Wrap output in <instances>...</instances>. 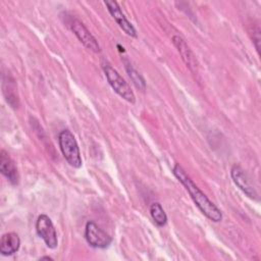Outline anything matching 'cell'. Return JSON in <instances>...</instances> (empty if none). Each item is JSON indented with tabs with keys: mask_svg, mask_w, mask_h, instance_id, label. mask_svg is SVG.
Masks as SVG:
<instances>
[{
	"mask_svg": "<svg viewBox=\"0 0 261 261\" xmlns=\"http://www.w3.org/2000/svg\"><path fill=\"white\" fill-rule=\"evenodd\" d=\"M172 172L174 176L180 181L188 193L190 194L192 200L199 208V210L210 220L214 222H219L222 219L221 211L207 198V196L196 186V184L192 180V178L187 174L185 169L176 163L173 166Z\"/></svg>",
	"mask_w": 261,
	"mask_h": 261,
	"instance_id": "1",
	"label": "cell"
},
{
	"mask_svg": "<svg viewBox=\"0 0 261 261\" xmlns=\"http://www.w3.org/2000/svg\"><path fill=\"white\" fill-rule=\"evenodd\" d=\"M58 143L62 155L67 163L74 168H80L82 166V157L79 145L72 133L68 129L60 132L58 136Z\"/></svg>",
	"mask_w": 261,
	"mask_h": 261,
	"instance_id": "2",
	"label": "cell"
},
{
	"mask_svg": "<svg viewBox=\"0 0 261 261\" xmlns=\"http://www.w3.org/2000/svg\"><path fill=\"white\" fill-rule=\"evenodd\" d=\"M103 70L108 84L114 90V92L125 101L134 104L136 101L135 94L122 76L108 63L103 64Z\"/></svg>",
	"mask_w": 261,
	"mask_h": 261,
	"instance_id": "3",
	"label": "cell"
},
{
	"mask_svg": "<svg viewBox=\"0 0 261 261\" xmlns=\"http://www.w3.org/2000/svg\"><path fill=\"white\" fill-rule=\"evenodd\" d=\"M66 23L86 48H88L89 50L95 53H98L101 51V48L97 40L94 38V36L89 32V30L85 27V24L81 20H79L76 17L72 15H69L66 19Z\"/></svg>",
	"mask_w": 261,
	"mask_h": 261,
	"instance_id": "4",
	"label": "cell"
},
{
	"mask_svg": "<svg viewBox=\"0 0 261 261\" xmlns=\"http://www.w3.org/2000/svg\"><path fill=\"white\" fill-rule=\"evenodd\" d=\"M85 238L91 247L97 249H105L109 247L112 242L111 237L93 221L87 222L85 228Z\"/></svg>",
	"mask_w": 261,
	"mask_h": 261,
	"instance_id": "5",
	"label": "cell"
},
{
	"mask_svg": "<svg viewBox=\"0 0 261 261\" xmlns=\"http://www.w3.org/2000/svg\"><path fill=\"white\" fill-rule=\"evenodd\" d=\"M36 230L39 237L45 242L48 248L55 249L57 247L58 245L57 233L49 216L45 214H41L38 217L36 221Z\"/></svg>",
	"mask_w": 261,
	"mask_h": 261,
	"instance_id": "6",
	"label": "cell"
},
{
	"mask_svg": "<svg viewBox=\"0 0 261 261\" xmlns=\"http://www.w3.org/2000/svg\"><path fill=\"white\" fill-rule=\"evenodd\" d=\"M105 6L107 7L109 13L112 15L114 20L117 22V24L120 27V29L130 37L136 38L137 37V32L134 25L126 19L124 16L123 12L120 9V6L116 1H104Z\"/></svg>",
	"mask_w": 261,
	"mask_h": 261,
	"instance_id": "7",
	"label": "cell"
},
{
	"mask_svg": "<svg viewBox=\"0 0 261 261\" xmlns=\"http://www.w3.org/2000/svg\"><path fill=\"white\" fill-rule=\"evenodd\" d=\"M230 175L233 180V182L239 187L240 190H242L249 198L253 200H257L258 195L256 190L253 188L251 181L247 177L244 170L237 164H234L230 169Z\"/></svg>",
	"mask_w": 261,
	"mask_h": 261,
	"instance_id": "8",
	"label": "cell"
},
{
	"mask_svg": "<svg viewBox=\"0 0 261 261\" xmlns=\"http://www.w3.org/2000/svg\"><path fill=\"white\" fill-rule=\"evenodd\" d=\"M0 171L8 179L10 184L12 185L18 184L19 176H18L17 168L13 160L10 158L9 154L4 150H1L0 152Z\"/></svg>",
	"mask_w": 261,
	"mask_h": 261,
	"instance_id": "9",
	"label": "cell"
},
{
	"mask_svg": "<svg viewBox=\"0 0 261 261\" xmlns=\"http://www.w3.org/2000/svg\"><path fill=\"white\" fill-rule=\"evenodd\" d=\"M172 42L174 46L177 48L182 60L187 64V66L190 68V70L193 73H196L198 71V65H197V60L195 58V55L185 42V40L179 37V36H173L172 37Z\"/></svg>",
	"mask_w": 261,
	"mask_h": 261,
	"instance_id": "10",
	"label": "cell"
},
{
	"mask_svg": "<svg viewBox=\"0 0 261 261\" xmlns=\"http://www.w3.org/2000/svg\"><path fill=\"white\" fill-rule=\"evenodd\" d=\"M20 240L15 232H6L1 237L0 253L3 256H9L18 251Z\"/></svg>",
	"mask_w": 261,
	"mask_h": 261,
	"instance_id": "11",
	"label": "cell"
},
{
	"mask_svg": "<svg viewBox=\"0 0 261 261\" xmlns=\"http://www.w3.org/2000/svg\"><path fill=\"white\" fill-rule=\"evenodd\" d=\"M150 214L154 220V222L159 225V226H163L166 224L167 222V216L166 213L164 212L162 206L160 203L155 202L151 205L150 207Z\"/></svg>",
	"mask_w": 261,
	"mask_h": 261,
	"instance_id": "12",
	"label": "cell"
},
{
	"mask_svg": "<svg viewBox=\"0 0 261 261\" xmlns=\"http://www.w3.org/2000/svg\"><path fill=\"white\" fill-rule=\"evenodd\" d=\"M124 65H125V69L127 71V74L129 76V79L133 81L134 85L140 89V90H145L146 88V82L144 80V77L133 67V65L130 64L129 61H127L126 59H124Z\"/></svg>",
	"mask_w": 261,
	"mask_h": 261,
	"instance_id": "13",
	"label": "cell"
},
{
	"mask_svg": "<svg viewBox=\"0 0 261 261\" xmlns=\"http://www.w3.org/2000/svg\"><path fill=\"white\" fill-rule=\"evenodd\" d=\"M40 260H53V259L51 257H49V256H44V257H41Z\"/></svg>",
	"mask_w": 261,
	"mask_h": 261,
	"instance_id": "14",
	"label": "cell"
},
{
	"mask_svg": "<svg viewBox=\"0 0 261 261\" xmlns=\"http://www.w3.org/2000/svg\"><path fill=\"white\" fill-rule=\"evenodd\" d=\"M117 47L119 48V51H120V52H124V48H123V47H121L120 45H117Z\"/></svg>",
	"mask_w": 261,
	"mask_h": 261,
	"instance_id": "15",
	"label": "cell"
}]
</instances>
